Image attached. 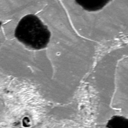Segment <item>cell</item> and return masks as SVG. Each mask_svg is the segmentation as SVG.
I'll list each match as a JSON object with an SVG mask.
<instances>
[{
	"label": "cell",
	"mask_w": 128,
	"mask_h": 128,
	"mask_svg": "<svg viewBox=\"0 0 128 128\" xmlns=\"http://www.w3.org/2000/svg\"><path fill=\"white\" fill-rule=\"evenodd\" d=\"M51 32L41 19L32 14L22 17L14 31L16 38L31 50L45 48L50 41Z\"/></svg>",
	"instance_id": "cell-1"
},
{
	"label": "cell",
	"mask_w": 128,
	"mask_h": 128,
	"mask_svg": "<svg viewBox=\"0 0 128 128\" xmlns=\"http://www.w3.org/2000/svg\"><path fill=\"white\" fill-rule=\"evenodd\" d=\"M111 1L112 0H75L79 6L89 12L101 10Z\"/></svg>",
	"instance_id": "cell-2"
},
{
	"label": "cell",
	"mask_w": 128,
	"mask_h": 128,
	"mask_svg": "<svg viewBox=\"0 0 128 128\" xmlns=\"http://www.w3.org/2000/svg\"><path fill=\"white\" fill-rule=\"evenodd\" d=\"M107 128H128V119L123 116L114 115L108 122Z\"/></svg>",
	"instance_id": "cell-3"
}]
</instances>
